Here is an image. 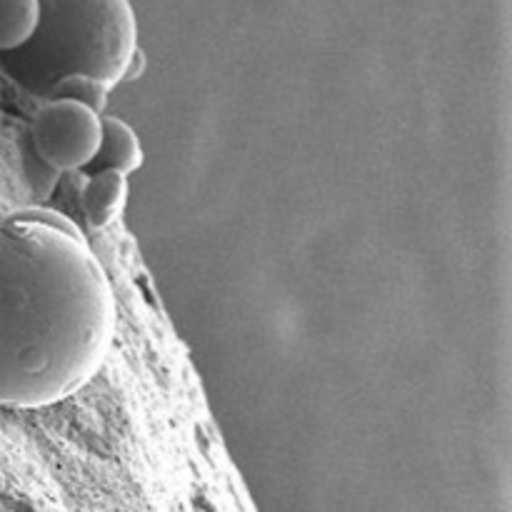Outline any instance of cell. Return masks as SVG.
Listing matches in <instances>:
<instances>
[{"mask_svg":"<svg viewBox=\"0 0 512 512\" xmlns=\"http://www.w3.org/2000/svg\"><path fill=\"white\" fill-rule=\"evenodd\" d=\"M113 333V288L78 225L48 208L0 218V408L78 393Z\"/></svg>","mask_w":512,"mask_h":512,"instance_id":"cell-1","label":"cell"},{"mask_svg":"<svg viewBox=\"0 0 512 512\" xmlns=\"http://www.w3.org/2000/svg\"><path fill=\"white\" fill-rule=\"evenodd\" d=\"M138 55V18L130 0H40L38 28L13 50L28 88L50 93L63 75L88 73L115 88Z\"/></svg>","mask_w":512,"mask_h":512,"instance_id":"cell-2","label":"cell"},{"mask_svg":"<svg viewBox=\"0 0 512 512\" xmlns=\"http://www.w3.org/2000/svg\"><path fill=\"white\" fill-rule=\"evenodd\" d=\"M35 155L48 168L73 173L93 163L100 145V115L85 105L53 98L30 123Z\"/></svg>","mask_w":512,"mask_h":512,"instance_id":"cell-3","label":"cell"},{"mask_svg":"<svg viewBox=\"0 0 512 512\" xmlns=\"http://www.w3.org/2000/svg\"><path fill=\"white\" fill-rule=\"evenodd\" d=\"M143 145L138 133L118 115H100V145L93 163L98 170H118V173H135L143 165Z\"/></svg>","mask_w":512,"mask_h":512,"instance_id":"cell-4","label":"cell"},{"mask_svg":"<svg viewBox=\"0 0 512 512\" xmlns=\"http://www.w3.org/2000/svg\"><path fill=\"white\" fill-rule=\"evenodd\" d=\"M128 175L118 170H98L80 193V208L90 228L100 230L118 218L128 200Z\"/></svg>","mask_w":512,"mask_h":512,"instance_id":"cell-5","label":"cell"},{"mask_svg":"<svg viewBox=\"0 0 512 512\" xmlns=\"http://www.w3.org/2000/svg\"><path fill=\"white\" fill-rule=\"evenodd\" d=\"M40 0H0V53L23 48L38 28Z\"/></svg>","mask_w":512,"mask_h":512,"instance_id":"cell-6","label":"cell"},{"mask_svg":"<svg viewBox=\"0 0 512 512\" xmlns=\"http://www.w3.org/2000/svg\"><path fill=\"white\" fill-rule=\"evenodd\" d=\"M110 90H113V85L95 78V75L70 73L63 75V78L50 88V95H53V98L73 100V103H80L85 105V108L95 110L98 115H103L105 108H108Z\"/></svg>","mask_w":512,"mask_h":512,"instance_id":"cell-7","label":"cell"}]
</instances>
